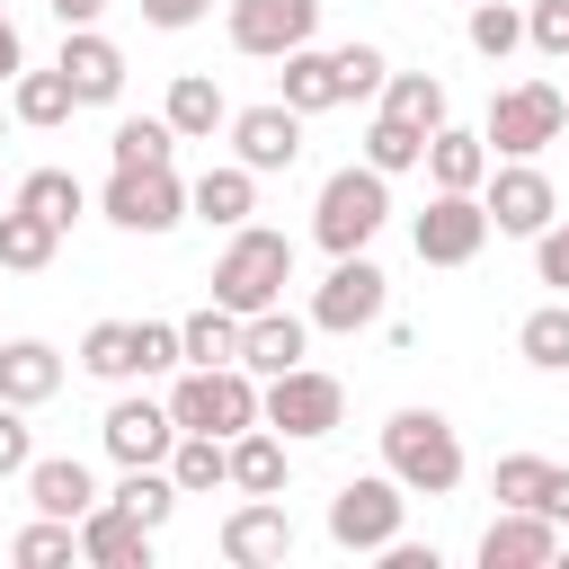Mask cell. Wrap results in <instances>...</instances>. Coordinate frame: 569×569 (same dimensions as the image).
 Listing matches in <instances>:
<instances>
[{"mask_svg":"<svg viewBox=\"0 0 569 569\" xmlns=\"http://www.w3.org/2000/svg\"><path fill=\"white\" fill-rule=\"evenodd\" d=\"M62 80H71L80 107H107V98L124 89V53H116L98 27H62Z\"/></svg>","mask_w":569,"mask_h":569,"instance_id":"obj_19","label":"cell"},{"mask_svg":"<svg viewBox=\"0 0 569 569\" xmlns=\"http://www.w3.org/2000/svg\"><path fill=\"white\" fill-rule=\"evenodd\" d=\"M18 71H27V44H18V27L0 18V80H18Z\"/></svg>","mask_w":569,"mask_h":569,"instance_id":"obj_49","label":"cell"},{"mask_svg":"<svg viewBox=\"0 0 569 569\" xmlns=\"http://www.w3.org/2000/svg\"><path fill=\"white\" fill-rule=\"evenodd\" d=\"M187 213H204V222H222V231H240L249 213H258V169H204L196 187H187Z\"/></svg>","mask_w":569,"mask_h":569,"instance_id":"obj_25","label":"cell"},{"mask_svg":"<svg viewBox=\"0 0 569 569\" xmlns=\"http://www.w3.org/2000/svg\"><path fill=\"white\" fill-rule=\"evenodd\" d=\"M98 436H107V453L133 471V462H169V445H178V418H169V400H116Z\"/></svg>","mask_w":569,"mask_h":569,"instance_id":"obj_17","label":"cell"},{"mask_svg":"<svg viewBox=\"0 0 569 569\" xmlns=\"http://www.w3.org/2000/svg\"><path fill=\"white\" fill-rule=\"evenodd\" d=\"M36 462V436H27V409L18 400H0V480H18Z\"/></svg>","mask_w":569,"mask_h":569,"instance_id":"obj_44","label":"cell"},{"mask_svg":"<svg viewBox=\"0 0 569 569\" xmlns=\"http://www.w3.org/2000/svg\"><path fill=\"white\" fill-rule=\"evenodd\" d=\"M382 471H391L409 498L462 489V436H453V418H436V409H391V418H382Z\"/></svg>","mask_w":569,"mask_h":569,"instance_id":"obj_1","label":"cell"},{"mask_svg":"<svg viewBox=\"0 0 569 569\" xmlns=\"http://www.w3.org/2000/svg\"><path fill=\"white\" fill-rule=\"evenodd\" d=\"M516 44H525V18H516L507 0H480V9H471V53H489V62H507Z\"/></svg>","mask_w":569,"mask_h":569,"instance_id":"obj_39","label":"cell"},{"mask_svg":"<svg viewBox=\"0 0 569 569\" xmlns=\"http://www.w3.org/2000/svg\"><path fill=\"white\" fill-rule=\"evenodd\" d=\"M409 240H418V258H427V267H471V258H480V240H489V213H480V196L436 187V196H427V213L409 222Z\"/></svg>","mask_w":569,"mask_h":569,"instance_id":"obj_10","label":"cell"},{"mask_svg":"<svg viewBox=\"0 0 569 569\" xmlns=\"http://www.w3.org/2000/svg\"><path fill=\"white\" fill-rule=\"evenodd\" d=\"M560 98H569V89H560Z\"/></svg>","mask_w":569,"mask_h":569,"instance_id":"obj_52","label":"cell"},{"mask_svg":"<svg viewBox=\"0 0 569 569\" xmlns=\"http://www.w3.org/2000/svg\"><path fill=\"white\" fill-rule=\"evenodd\" d=\"M400 516H409V489H400L391 471H365V480H347V489L329 498V542H338V551H382V542L400 533Z\"/></svg>","mask_w":569,"mask_h":569,"instance_id":"obj_6","label":"cell"},{"mask_svg":"<svg viewBox=\"0 0 569 569\" xmlns=\"http://www.w3.org/2000/svg\"><path fill=\"white\" fill-rule=\"evenodd\" d=\"M107 151H116V169H169L178 133H169V116H124V124L107 133Z\"/></svg>","mask_w":569,"mask_h":569,"instance_id":"obj_35","label":"cell"},{"mask_svg":"<svg viewBox=\"0 0 569 569\" xmlns=\"http://www.w3.org/2000/svg\"><path fill=\"white\" fill-rule=\"evenodd\" d=\"M27 498H36V516L80 525V516L98 507V480H89V462H80V453H36V462H27Z\"/></svg>","mask_w":569,"mask_h":569,"instance_id":"obj_20","label":"cell"},{"mask_svg":"<svg viewBox=\"0 0 569 569\" xmlns=\"http://www.w3.org/2000/svg\"><path fill=\"white\" fill-rule=\"evenodd\" d=\"M53 249H62V231H53L44 213H27V204H0V267L36 276V267H53Z\"/></svg>","mask_w":569,"mask_h":569,"instance_id":"obj_30","label":"cell"},{"mask_svg":"<svg viewBox=\"0 0 569 569\" xmlns=\"http://www.w3.org/2000/svg\"><path fill=\"white\" fill-rule=\"evenodd\" d=\"M71 107H80V98H71L62 62H53V71H18V80H9V116H18V124H36V133L71 124Z\"/></svg>","mask_w":569,"mask_h":569,"instance_id":"obj_28","label":"cell"},{"mask_svg":"<svg viewBox=\"0 0 569 569\" xmlns=\"http://www.w3.org/2000/svg\"><path fill=\"white\" fill-rule=\"evenodd\" d=\"M525 44L551 53V62H569V0H533L525 9Z\"/></svg>","mask_w":569,"mask_h":569,"instance_id":"obj_42","label":"cell"},{"mask_svg":"<svg viewBox=\"0 0 569 569\" xmlns=\"http://www.w3.org/2000/svg\"><path fill=\"white\" fill-rule=\"evenodd\" d=\"M533 507H542L551 525H569V471H560V462H551V480H542V498H533Z\"/></svg>","mask_w":569,"mask_h":569,"instance_id":"obj_47","label":"cell"},{"mask_svg":"<svg viewBox=\"0 0 569 569\" xmlns=\"http://www.w3.org/2000/svg\"><path fill=\"white\" fill-rule=\"evenodd\" d=\"M542 480H551V462H542V453H507L489 489H498V507H533V498H542Z\"/></svg>","mask_w":569,"mask_h":569,"instance_id":"obj_41","label":"cell"},{"mask_svg":"<svg viewBox=\"0 0 569 569\" xmlns=\"http://www.w3.org/2000/svg\"><path fill=\"white\" fill-rule=\"evenodd\" d=\"M80 560L89 569H151V525H133L116 498H98L80 516Z\"/></svg>","mask_w":569,"mask_h":569,"instance_id":"obj_18","label":"cell"},{"mask_svg":"<svg viewBox=\"0 0 569 569\" xmlns=\"http://www.w3.org/2000/svg\"><path fill=\"white\" fill-rule=\"evenodd\" d=\"M0 133H9V107H0Z\"/></svg>","mask_w":569,"mask_h":569,"instance_id":"obj_50","label":"cell"},{"mask_svg":"<svg viewBox=\"0 0 569 569\" xmlns=\"http://www.w3.org/2000/svg\"><path fill=\"white\" fill-rule=\"evenodd\" d=\"M80 365H89L98 382H133V320H98V329L80 338Z\"/></svg>","mask_w":569,"mask_h":569,"instance_id":"obj_37","label":"cell"},{"mask_svg":"<svg viewBox=\"0 0 569 569\" xmlns=\"http://www.w3.org/2000/svg\"><path fill=\"white\" fill-rule=\"evenodd\" d=\"M311 36H320V0H231V44L258 62H284Z\"/></svg>","mask_w":569,"mask_h":569,"instance_id":"obj_12","label":"cell"},{"mask_svg":"<svg viewBox=\"0 0 569 569\" xmlns=\"http://www.w3.org/2000/svg\"><path fill=\"white\" fill-rule=\"evenodd\" d=\"M560 560V525L542 507H498V525L480 533V569H551Z\"/></svg>","mask_w":569,"mask_h":569,"instance_id":"obj_15","label":"cell"},{"mask_svg":"<svg viewBox=\"0 0 569 569\" xmlns=\"http://www.w3.org/2000/svg\"><path fill=\"white\" fill-rule=\"evenodd\" d=\"M0 204H9V196H0Z\"/></svg>","mask_w":569,"mask_h":569,"instance_id":"obj_51","label":"cell"},{"mask_svg":"<svg viewBox=\"0 0 569 569\" xmlns=\"http://www.w3.org/2000/svg\"><path fill=\"white\" fill-rule=\"evenodd\" d=\"M382 116L436 133V124H445V80H436V71H382Z\"/></svg>","mask_w":569,"mask_h":569,"instance_id":"obj_31","label":"cell"},{"mask_svg":"<svg viewBox=\"0 0 569 569\" xmlns=\"http://www.w3.org/2000/svg\"><path fill=\"white\" fill-rule=\"evenodd\" d=\"M116 507H124L133 525H151V533H160V525L178 516V480H169L160 462H133V471L116 480Z\"/></svg>","mask_w":569,"mask_h":569,"instance_id":"obj_33","label":"cell"},{"mask_svg":"<svg viewBox=\"0 0 569 569\" xmlns=\"http://www.w3.org/2000/svg\"><path fill=\"white\" fill-rule=\"evenodd\" d=\"M418 160H427V133L400 124V116H373V133H365V169L400 178V169H418Z\"/></svg>","mask_w":569,"mask_h":569,"instance_id":"obj_36","label":"cell"},{"mask_svg":"<svg viewBox=\"0 0 569 569\" xmlns=\"http://www.w3.org/2000/svg\"><path fill=\"white\" fill-rule=\"evenodd\" d=\"M178 365V320H133V373H169Z\"/></svg>","mask_w":569,"mask_h":569,"instance_id":"obj_43","label":"cell"},{"mask_svg":"<svg viewBox=\"0 0 569 569\" xmlns=\"http://www.w3.org/2000/svg\"><path fill=\"white\" fill-rule=\"evenodd\" d=\"M169 480H178V498L231 489V436H187V427H178V445H169Z\"/></svg>","mask_w":569,"mask_h":569,"instance_id":"obj_26","label":"cell"},{"mask_svg":"<svg viewBox=\"0 0 569 569\" xmlns=\"http://www.w3.org/2000/svg\"><path fill=\"white\" fill-rule=\"evenodd\" d=\"M284 284H293V240H284V231H258V222H240V231H231V249L213 258V302L249 320V311L284 302Z\"/></svg>","mask_w":569,"mask_h":569,"instance_id":"obj_2","label":"cell"},{"mask_svg":"<svg viewBox=\"0 0 569 569\" xmlns=\"http://www.w3.org/2000/svg\"><path fill=\"white\" fill-rule=\"evenodd\" d=\"M160 116H169V133H178V142H204L213 124H231V98L213 89V71H178V80H169V107H160Z\"/></svg>","mask_w":569,"mask_h":569,"instance_id":"obj_23","label":"cell"},{"mask_svg":"<svg viewBox=\"0 0 569 569\" xmlns=\"http://www.w3.org/2000/svg\"><path fill=\"white\" fill-rule=\"evenodd\" d=\"M533 276L569 293V222H542V231H533Z\"/></svg>","mask_w":569,"mask_h":569,"instance_id":"obj_45","label":"cell"},{"mask_svg":"<svg viewBox=\"0 0 569 569\" xmlns=\"http://www.w3.org/2000/svg\"><path fill=\"white\" fill-rule=\"evenodd\" d=\"M276 98H284L293 116H320V107H347V98H338V62H329L320 44H293V53H284V89H276Z\"/></svg>","mask_w":569,"mask_h":569,"instance_id":"obj_27","label":"cell"},{"mask_svg":"<svg viewBox=\"0 0 569 569\" xmlns=\"http://www.w3.org/2000/svg\"><path fill=\"white\" fill-rule=\"evenodd\" d=\"M169 418L187 436H240V427H258V373H240V365H187L178 391H169Z\"/></svg>","mask_w":569,"mask_h":569,"instance_id":"obj_4","label":"cell"},{"mask_svg":"<svg viewBox=\"0 0 569 569\" xmlns=\"http://www.w3.org/2000/svg\"><path fill=\"white\" fill-rule=\"evenodd\" d=\"M204 9H213V0H142V18H151V27H196Z\"/></svg>","mask_w":569,"mask_h":569,"instance_id":"obj_46","label":"cell"},{"mask_svg":"<svg viewBox=\"0 0 569 569\" xmlns=\"http://www.w3.org/2000/svg\"><path fill=\"white\" fill-rule=\"evenodd\" d=\"M329 62H338V98H382V71H391L382 44H338Z\"/></svg>","mask_w":569,"mask_h":569,"instance_id":"obj_40","label":"cell"},{"mask_svg":"<svg viewBox=\"0 0 569 569\" xmlns=\"http://www.w3.org/2000/svg\"><path fill=\"white\" fill-rule=\"evenodd\" d=\"M9 560H18V569H53V560H80V525H62V516H36V525L9 542Z\"/></svg>","mask_w":569,"mask_h":569,"instance_id":"obj_38","label":"cell"},{"mask_svg":"<svg viewBox=\"0 0 569 569\" xmlns=\"http://www.w3.org/2000/svg\"><path fill=\"white\" fill-rule=\"evenodd\" d=\"M53 391H62V356H53L44 338H9V347H0V400L44 409Z\"/></svg>","mask_w":569,"mask_h":569,"instance_id":"obj_21","label":"cell"},{"mask_svg":"<svg viewBox=\"0 0 569 569\" xmlns=\"http://www.w3.org/2000/svg\"><path fill=\"white\" fill-rule=\"evenodd\" d=\"M222 560H231V569H284V560H293V516H284V498H240V507L222 516Z\"/></svg>","mask_w":569,"mask_h":569,"instance_id":"obj_13","label":"cell"},{"mask_svg":"<svg viewBox=\"0 0 569 569\" xmlns=\"http://www.w3.org/2000/svg\"><path fill=\"white\" fill-rule=\"evenodd\" d=\"M178 365H240V311L204 302L178 320Z\"/></svg>","mask_w":569,"mask_h":569,"instance_id":"obj_29","label":"cell"},{"mask_svg":"<svg viewBox=\"0 0 569 569\" xmlns=\"http://www.w3.org/2000/svg\"><path fill=\"white\" fill-rule=\"evenodd\" d=\"M516 356H525L533 373H569V302H542V311H525V329H516Z\"/></svg>","mask_w":569,"mask_h":569,"instance_id":"obj_34","label":"cell"},{"mask_svg":"<svg viewBox=\"0 0 569 569\" xmlns=\"http://www.w3.org/2000/svg\"><path fill=\"white\" fill-rule=\"evenodd\" d=\"M560 124H569V98H560L551 80H516V89L489 98L480 142H489V160H533L542 142H560Z\"/></svg>","mask_w":569,"mask_h":569,"instance_id":"obj_5","label":"cell"},{"mask_svg":"<svg viewBox=\"0 0 569 569\" xmlns=\"http://www.w3.org/2000/svg\"><path fill=\"white\" fill-rule=\"evenodd\" d=\"M382 222H391V178H382V169H365V160H356V169H338V178L320 187V204H311V240H320L329 258H356Z\"/></svg>","mask_w":569,"mask_h":569,"instance_id":"obj_3","label":"cell"},{"mask_svg":"<svg viewBox=\"0 0 569 569\" xmlns=\"http://www.w3.org/2000/svg\"><path fill=\"white\" fill-rule=\"evenodd\" d=\"M302 347H311V320H293L284 302H267V311H249V320H240V373H258V382L293 373V365H302Z\"/></svg>","mask_w":569,"mask_h":569,"instance_id":"obj_16","label":"cell"},{"mask_svg":"<svg viewBox=\"0 0 569 569\" xmlns=\"http://www.w3.org/2000/svg\"><path fill=\"white\" fill-rule=\"evenodd\" d=\"M480 213H489V231H516V240H533L551 213H560V196H551V178L533 169V160H489V178H480Z\"/></svg>","mask_w":569,"mask_h":569,"instance_id":"obj_11","label":"cell"},{"mask_svg":"<svg viewBox=\"0 0 569 569\" xmlns=\"http://www.w3.org/2000/svg\"><path fill=\"white\" fill-rule=\"evenodd\" d=\"M9 204H27V213H44V222H53V231H71V222H80V204H89V196H80V178H71V169H27V178H18V196H9Z\"/></svg>","mask_w":569,"mask_h":569,"instance_id":"obj_32","label":"cell"},{"mask_svg":"<svg viewBox=\"0 0 569 569\" xmlns=\"http://www.w3.org/2000/svg\"><path fill=\"white\" fill-rule=\"evenodd\" d=\"M53 18H62V27H98V18H107V0H53Z\"/></svg>","mask_w":569,"mask_h":569,"instance_id":"obj_48","label":"cell"},{"mask_svg":"<svg viewBox=\"0 0 569 569\" xmlns=\"http://www.w3.org/2000/svg\"><path fill=\"white\" fill-rule=\"evenodd\" d=\"M231 151H240V169H293L302 160V116L284 107V98H267V107H240L231 116Z\"/></svg>","mask_w":569,"mask_h":569,"instance_id":"obj_14","label":"cell"},{"mask_svg":"<svg viewBox=\"0 0 569 569\" xmlns=\"http://www.w3.org/2000/svg\"><path fill=\"white\" fill-rule=\"evenodd\" d=\"M382 302H391V276L356 249V258H338V267H329V284L311 293V311H302V320H311V329L356 338V329H373V320H382Z\"/></svg>","mask_w":569,"mask_h":569,"instance_id":"obj_9","label":"cell"},{"mask_svg":"<svg viewBox=\"0 0 569 569\" xmlns=\"http://www.w3.org/2000/svg\"><path fill=\"white\" fill-rule=\"evenodd\" d=\"M418 169H427L436 187H462V196H480V178H489V142H480V133H462V124H436Z\"/></svg>","mask_w":569,"mask_h":569,"instance_id":"obj_24","label":"cell"},{"mask_svg":"<svg viewBox=\"0 0 569 569\" xmlns=\"http://www.w3.org/2000/svg\"><path fill=\"white\" fill-rule=\"evenodd\" d=\"M98 204H107L116 231H142V240H160V231L187 222V187H178V169H116Z\"/></svg>","mask_w":569,"mask_h":569,"instance_id":"obj_8","label":"cell"},{"mask_svg":"<svg viewBox=\"0 0 569 569\" xmlns=\"http://www.w3.org/2000/svg\"><path fill=\"white\" fill-rule=\"evenodd\" d=\"M258 418H267L276 436H329V427L347 418V391H338V373L293 365V373H276V382L258 391Z\"/></svg>","mask_w":569,"mask_h":569,"instance_id":"obj_7","label":"cell"},{"mask_svg":"<svg viewBox=\"0 0 569 569\" xmlns=\"http://www.w3.org/2000/svg\"><path fill=\"white\" fill-rule=\"evenodd\" d=\"M231 489H240V498H284V436H276L267 418L231 436Z\"/></svg>","mask_w":569,"mask_h":569,"instance_id":"obj_22","label":"cell"}]
</instances>
